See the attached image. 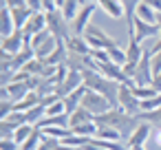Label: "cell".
<instances>
[{
  "mask_svg": "<svg viewBox=\"0 0 161 150\" xmlns=\"http://www.w3.org/2000/svg\"><path fill=\"white\" fill-rule=\"evenodd\" d=\"M157 27H159V33H161V14H157ZM161 38V36H159Z\"/></svg>",
  "mask_w": 161,
  "mask_h": 150,
  "instance_id": "681fc988",
  "label": "cell"
},
{
  "mask_svg": "<svg viewBox=\"0 0 161 150\" xmlns=\"http://www.w3.org/2000/svg\"><path fill=\"white\" fill-rule=\"evenodd\" d=\"M33 130H36V126H31V124H25V126H20V128L16 130L14 139H16V141H18L20 146H22V143H25V141H27V139L31 137V132H33Z\"/></svg>",
  "mask_w": 161,
  "mask_h": 150,
  "instance_id": "d6a6232c",
  "label": "cell"
},
{
  "mask_svg": "<svg viewBox=\"0 0 161 150\" xmlns=\"http://www.w3.org/2000/svg\"><path fill=\"white\" fill-rule=\"evenodd\" d=\"M84 38H86V42H88V47L93 49V51H108V49H113V47H117V40H113L108 33H104L97 25H88L86 27V31H84Z\"/></svg>",
  "mask_w": 161,
  "mask_h": 150,
  "instance_id": "6da1fadb",
  "label": "cell"
},
{
  "mask_svg": "<svg viewBox=\"0 0 161 150\" xmlns=\"http://www.w3.org/2000/svg\"><path fill=\"white\" fill-rule=\"evenodd\" d=\"M97 139H108V141H124L121 139V135H119V130H115V128H108V126H97V135H95Z\"/></svg>",
  "mask_w": 161,
  "mask_h": 150,
  "instance_id": "f546056e",
  "label": "cell"
},
{
  "mask_svg": "<svg viewBox=\"0 0 161 150\" xmlns=\"http://www.w3.org/2000/svg\"><path fill=\"white\" fill-rule=\"evenodd\" d=\"M58 42H60V40H58L55 36L47 38V40H44V42H42V44H40L38 49H36V58H40V60L49 58V55H51V53H53V51L58 49Z\"/></svg>",
  "mask_w": 161,
  "mask_h": 150,
  "instance_id": "ffe728a7",
  "label": "cell"
},
{
  "mask_svg": "<svg viewBox=\"0 0 161 150\" xmlns=\"http://www.w3.org/2000/svg\"><path fill=\"white\" fill-rule=\"evenodd\" d=\"M42 3V11L49 14V11H55V0H40Z\"/></svg>",
  "mask_w": 161,
  "mask_h": 150,
  "instance_id": "60d3db41",
  "label": "cell"
},
{
  "mask_svg": "<svg viewBox=\"0 0 161 150\" xmlns=\"http://www.w3.org/2000/svg\"><path fill=\"white\" fill-rule=\"evenodd\" d=\"M152 86H154V88L161 93V73H157V75L152 77Z\"/></svg>",
  "mask_w": 161,
  "mask_h": 150,
  "instance_id": "ee69618b",
  "label": "cell"
},
{
  "mask_svg": "<svg viewBox=\"0 0 161 150\" xmlns=\"http://www.w3.org/2000/svg\"><path fill=\"white\" fill-rule=\"evenodd\" d=\"M128 150H146V146H130Z\"/></svg>",
  "mask_w": 161,
  "mask_h": 150,
  "instance_id": "f907efd6",
  "label": "cell"
},
{
  "mask_svg": "<svg viewBox=\"0 0 161 150\" xmlns=\"http://www.w3.org/2000/svg\"><path fill=\"white\" fill-rule=\"evenodd\" d=\"M80 86H84V75H82L80 71H69L66 80H64V82H62V86L58 88V95H60V97H66L69 93L77 91Z\"/></svg>",
  "mask_w": 161,
  "mask_h": 150,
  "instance_id": "9c48e42d",
  "label": "cell"
},
{
  "mask_svg": "<svg viewBox=\"0 0 161 150\" xmlns=\"http://www.w3.org/2000/svg\"><path fill=\"white\" fill-rule=\"evenodd\" d=\"M44 66H47V64H44L40 58H31V60L25 64V69H22V71H27L29 75H38V77H42V73H44Z\"/></svg>",
  "mask_w": 161,
  "mask_h": 150,
  "instance_id": "4316f807",
  "label": "cell"
},
{
  "mask_svg": "<svg viewBox=\"0 0 161 150\" xmlns=\"http://www.w3.org/2000/svg\"><path fill=\"white\" fill-rule=\"evenodd\" d=\"M108 55H110V62L117 64V66H124V64L128 62V58H126V49H119V44L113 47V49H108Z\"/></svg>",
  "mask_w": 161,
  "mask_h": 150,
  "instance_id": "1f68e13d",
  "label": "cell"
},
{
  "mask_svg": "<svg viewBox=\"0 0 161 150\" xmlns=\"http://www.w3.org/2000/svg\"><path fill=\"white\" fill-rule=\"evenodd\" d=\"M55 150H82V148H77V146H64V143H60Z\"/></svg>",
  "mask_w": 161,
  "mask_h": 150,
  "instance_id": "bcb514c9",
  "label": "cell"
},
{
  "mask_svg": "<svg viewBox=\"0 0 161 150\" xmlns=\"http://www.w3.org/2000/svg\"><path fill=\"white\" fill-rule=\"evenodd\" d=\"M0 150H20V143L16 139H0Z\"/></svg>",
  "mask_w": 161,
  "mask_h": 150,
  "instance_id": "74e56055",
  "label": "cell"
},
{
  "mask_svg": "<svg viewBox=\"0 0 161 150\" xmlns=\"http://www.w3.org/2000/svg\"><path fill=\"white\" fill-rule=\"evenodd\" d=\"M14 110H16V102H11V99H3V104H0V119L7 117V115H11Z\"/></svg>",
  "mask_w": 161,
  "mask_h": 150,
  "instance_id": "8d00e7d4",
  "label": "cell"
},
{
  "mask_svg": "<svg viewBox=\"0 0 161 150\" xmlns=\"http://www.w3.org/2000/svg\"><path fill=\"white\" fill-rule=\"evenodd\" d=\"M84 93H86V84H84V86H80L77 91H73V93H69L66 97H62V99H64V104H66V113H73V110H77V108L82 106V99H84Z\"/></svg>",
  "mask_w": 161,
  "mask_h": 150,
  "instance_id": "2e32d148",
  "label": "cell"
},
{
  "mask_svg": "<svg viewBox=\"0 0 161 150\" xmlns=\"http://www.w3.org/2000/svg\"><path fill=\"white\" fill-rule=\"evenodd\" d=\"M82 150H104V148H99V146L91 143V139H88V143H86V146H82Z\"/></svg>",
  "mask_w": 161,
  "mask_h": 150,
  "instance_id": "f6af8a7d",
  "label": "cell"
},
{
  "mask_svg": "<svg viewBox=\"0 0 161 150\" xmlns=\"http://www.w3.org/2000/svg\"><path fill=\"white\" fill-rule=\"evenodd\" d=\"M0 20H3V25H0V36L3 38H9L16 29V22H14V16H11V9L3 5V11H0Z\"/></svg>",
  "mask_w": 161,
  "mask_h": 150,
  "instance_id": "5bb4252c",
  "label": "cell"
},
{
  "mask_svg": "<svg viewBox=\"0 0 161 150\" xmlns=\"http://www.w3.org/2000/svg\"><path fill=\"white\" fill-rule=\"evenodd\" d=\"M128 33H130V38L137 40L139 44H141L143 40H148V38H159V36H161L157 25L143 22V20H139V18H135V20L128 25Z\"/></svg>",
  "mask_w": 161,
  "mask_h": 150,
  "instance_id": "277c9868",
  "label": "cell"
},
{
  "mask_svg": "<svg viewBox=\"0 0 161 150\" xmlns=\"http://www.w3.org/2000/svg\"><path fill=\"white\" fill-rule=\"evenodd\" d=\"M150 64H152V75L161 73V51H159V53H152V58H150Z\"/></svg>",
  "mask_w": 161,
  "mask_h": 150,
  "instance_id": "f35d334b",
  "label": "cell"
},
{
  "mask_svg": "<svg viewBox=\"0 0 161 150\" xmlns=\"http://www.w3.org/2000/svg\"><path fill=\"white\" fill-rule=\"evenodd\" d=\"M82 106H84L88 113H93L95 117H97V115H104L106 110H110V108H113V106H110V102H108L102 93L91 91V88H86L84 99H82Z\"/></svg>",
  "mask_w": 161,
  "mask_h": 150,
  "instance_id": "3957f363",
  "label": "cell"
},
{
  "mask_svg": "<svg viewBox=\"0 0 161 150\" xmlns=\"http://www.w3.org/2000/svg\"><path fill=\"white\" fill-rule=\"evenodd\" d=\"M36 11L31 9V7H20V9H11V16H14V22H16V29H25V25L31 20V16H33Z\"/></svg>",
  "mask_w": 161,
  "mask_h": 150,
  "instance_id": "ac0fdd59",
  "label": "cell"
},
{
  "mask_svg": "<svg viewBox=\"0 0 161 150\" xmlns=\"http://www.w3.org/2000/svg\"><path fill=\"white\" fill-rule=\"evenodd\" d=\"M141 5V0H121V7H124V14H126V25H130L132 20H135V11H137V7Z\"/></svg>",
  "mask_w": 161,
  "mask_h": 150,
  "instance_id": "83f0119b",
  "label": "cell"
},
{
  "mask_svg": "<svg viewBox=\"0 0 161 150\" xmlns=\"http://www.w3.org/2000/svg\"><path fill=\"white\" fill-rule=\"evenodd\" d=\"M27 5H29L33 11H42V3H40V0H27Z\"/></svg>",
  "mask_w": 161,
  "mask_h": 150,
  "instance_id": "7bdbcfd3",
  "label": "cell"
},
{
  "mask_svg": "<svg viewBox=\"0 0 161 150\" xmlns=\"http://www.w3.org/2000/svg\"><path fill=\"white\" fill-rule=\"evenodd\" d=\"M143 53H146V49H143L137 40H132V38H130V40H128V47H126V58H128V62H126V64H135V66H137V64L141 62Z\"/></svg>",
  "mask_w": 161,
  "mask_h": 150,
  "instance_id": "9a60e30c",
  "label": "cell"
},
{
  "mask_svg": "<svg viewBox=\"0 0 161 150\" xmlns=\"http://www.w3.org/2000/svg\"><path fill=\"white\" fill-rule=\"evenodd\" d=\"M159 106H161V95H157V97H150V99H141V113L157 110Z\"/></svg>",
  "mask_w": 161,
  "mask_h": 150,
  "instance_id": "e575fe53",
  "label": "cell"
},
{
  "mask_svg": "<svg viewBox=\"0 0 161 150\" xmlns=\"http://www.w3.org/2000/svg\"><path fill=\"white\" fill-rule=\"evenodd\" d=\"M97 9H99L97 5H84V7L80 9V14H77V16L73 18V22H71V29H73L75 36H84L86 27L91 25V18H93V14H95Z\"/></svg>",
  "mask_w": 161,
  "mask_h": 150,
  "instance_id": "8992f818",
  "label": "cell"
},
{
  "mask_svg": "<svg viewBox=\"0 0 161 150\" xmlns=\"http://www.w3.org/2000/svg\"><path fill=\"white\" fill-rule=\"evenodd\" d=\"M47 126H62V128H71V126H69V113L53 115V117H44V119L40 121V128H47Z\"/></svg>",
  "mask_w": 161,
  "mask_h": 150,
  "instance_id": "603a6c76",
  "label": "cell"
},
{
  "mask_svg": "<svg viewBox=\"0 0 161 150\" xmlns=\"http://www.w3.org/2000/svg\"><path fill=\"white\" fill-rule=\"evenodd\" d=\"M25 47H27V38H25V33H22L20 29L14 31L9 38H3V44H0V49H3L5 53H11V55L20 53Z\"/></svg>",
  "mask_w": 161,
  "mask_h": 150,
  "instance_id": "52a82bcc",
  "label": "cell"
},
{
  "mask_svg": "<svg viewBox=\"0 0 161 150\" xmlns=\"http://www.w3.org/2000/svg\"><path fill=\"white\" fill-rule=\"evenodd\" d=\"M150 132H152V126H150L148 121H141V124L135 128V132L128 137L126 146H128V148H130V146H146V139L150 137Z\"/></svg>",
  "mask_w": 161,
  "mask_h": 150,
  "instance_id": "8fae6325",
  "label": "cell"
},
{
  "mask_svg": "<svg viewBox=\"0 0 161 150\" xmlns=\"http://www.w3.org/2000/svg\"><path fill=\"white\" fill-rule=\"evenodd\" d=\"M82 5H97V0H82Z\"/></svg>",
  "mask_w": 161,
  "mask_h": 150,
  "instance_id": "816d5d0a",
  "label": "cell"
},
{
  "mask_svg": "<svg viewBox=\"0 0 161 150\" xmlns=\"http://www.w3.org/2000/svg\"><path fill=\"white\" fill-rule=\"evenodd\" d=\"M62 113H66V104H64V99H58V102H53L51 106H47V117L62 115Z\"/></svg>",
  "mask_w": 161,
  "mask_h": 150,
  "instance_id": "d590c367",
  "label": "cell"
},
{
  "mask_svg": "<svg viewBox=\"0 0 161 150\" xmlns=\"http://www.w3.org/2000/svg\"><path fill=\"white\" fill-rule=\"evenodd\" d=\"M51 36H53V33H51V29L47 27V29H42L40 33H36V36H33V38L29 40V47H31V49L36 51V49H38V47H40V44H42V42H44L47 38H51Z\"/></svg>",
  "mask_w": 161,
  "mask_h": 150,
  "instance_id": "836d02e7",
  "label": "cell"
},
{
  "mask_svg": "<svg viewBox=\"0 0 161 150\" xmlns=\"http://www.w3.org/2000/svg\"><path fill=\"white\" fill-rule=\"evenodd\" d=\"M117 104L128 115H141V99L132 93V88L128 84H121L119 86V99H117Z\"/></svg>",
  "mask_w": 161,
  "mask_h": 150,
  "instance_id": "5b68a950",
  "label": "cell"
},
{
  "mask_svg": "<svg viewBox=\"0 0 161 150\" xmlns=\"http://www.w3.org/2000/svg\"><path fill=\"white\" fill-rule=\"evenodd\" d=\"M3 5L9 9H20V7H29L27 0H3Z\"/></svg>",
  "mask_w": 161,
  "mask_h": 150,
  "instance_id": "ab89813d",
  "label": "cell"
},
{
  "mask_svg": "<svg viewBox=\"0 0 161 150\" xmlns=\"http://www.w3.org/2000/svg\"><path fill=\"white\" fill-rule=\"evenodd\" d=\"M64 44H66V49H69V53H77V55H91L93 53V49L88 47V42H86V38L84 36H69L66 40H64Z\"/></svg>",
  "mask_w": 161,
  "mask_h": 150,
  "instance_id": "30bf717a",
  "label": "cell"
},
{
  "mask_svg": "<svg viewBox=\"0 0 161 150\" xmlns=\"http://www.w3.org/2000/svg\"><path fill=\"white\" fill-rule=\"evenodd\" d=\"M97 7H99L106 16H110V18H115V20L126 18L124 7H121V0H97Z\"/></svg>",
  "mask_w": 161,
  "mask_h": 150,
  "instance_id": "7c38bea8",
  "label": "cell"
},
{
  "mask_svg": "<svg viewBox=\"0 0 161 150\" xmlns=\"http://www.w3.org/2000/svg\"><path fill=\"white\" fill-rule=\"evenodd\" d=\"M42 132L47 137H53V139H60V141H64L69 135H73L71 128H62V126H47V128H42Z\"/></svg>",
  "mask_w": 161,
  "mask_h": 150,
  "instance_id": "484cf974",
  "label": "cell"
},
{
  "mask_svg": "<svg viewBox=\"0 0 161 150\" xmlns=\"http://www.w3.org/2000/svg\"><path fill=\"white\" fill-rule=\"evenodd\" d=\"M141 121H148L152 128H161V106L157 110H150V113H141L139 115Z\"/></svg>",
  "mask_w": 161,
  "mask_h": 150,
  "instance_id": "4dcf8cb0",
  "label": "cell"
},
{
  "mask_svg": "<svg viewBox=\"0 0 161 150\" xmlns=\"http://www.w3.org/2000/svg\"><path fill=\"white\" fill-rule=\"evenodd\" d=\"M132 88V93L139 97V99H150V97H157V95H161L154 86H137V84H132L130 86Z\"/></svg>",
  "mask_w": 161,
  "mask_h": 150,
  "instance_id": "f1b7e54d",
  "label": "cell"
},
{
  "mask_svg": "<svg viewBox=\"0 0 161 150\" xmlns=\"http://www.w3.org/2000/svg\"><path fill=\"white\" fill-rule=\"evenodd\" d=\"M154 143L161 148V128H157V132H154Z\"/></svg>",
  "mask_w": 161,
  "mask_h": 150,
  "instance_id": "7dc6e473",
  "label": "cell"
},
{
  "mask_svg": "<svg viewBox=\"0 0 161 150\" xmlns=\"http://www.w3.org/2000/svg\"><path fill=\"white\" fill-rule=\"evenodd\" d=\"M84 5H82V0H66V3H64V7L60 9L64 16H66V20L69 22H73V18L80 14V9H82Z\"/></svg>",
  "mask_w": 161,
  "mask_h": 150,
  "instance_id": "d4e9b609",
  "label": "cell"
},
{
  "mask_svg": "<svg viewBox=\"0 0 161 150\" xmlns=\"http://www.w3.org/2000/svg\"><path fill=\"white\" fill-rule=\"evenodd\" d=\"M97 71H99L104 77H108V80H115V82H119V84H126L124 69L117 66V64H113V62H108V64H97Z\"/></svg>",
  "mask_w": 161,
  "mask_h": 150,
  "instance_id": "4fadbf2b",
  "label": "cell"
},
{
  "mask_svg": "<svg viewBox=\"0 0 161 150\" xmlns=\"http://www.w3.org/2000/svg\"><path fill=\"white\" fill-rule=\"evenodd\" d=\"M47 27L51 29V33L58 38V40H66L69 36H73V29H71V22L66 20V16L55 9V11H49L47 14Z\"/></svg>",
  "mask_w": 161,
  "mask_h": 150,
  "instance_id": "7a4b0ae2",
  "label": "cell"
},
{
  "mask_svg": "<svg viewBox=\"0 0 161 150\" xmlns=\"http://www.w3.org/2000/svg\"><path fill=\"white\" fill-rule=\"evenodd\" d=\"M143 3H146V5H150L157 14H161V0H143Z\"/></svg>",
  "mask_w": 161,
  "mask_h": 150,
  "instance_id": "b9f144b4",
  "label": "cell"
},
{
  "mask_svg": "<svg viewBox=\"0 0 161 150\" xmlns=\"http://www.w3.org/2000/svg\"><path fill=\"white\" fill-rule=\"evenodd\" d=\"M93 119H95V115L88 113L84 106H80L77 110L69 113V126H71V128H75V126H80V124H86V121H93Z\"/></svg>",
  "mask_w": 161,
  "mask_h": 150,
  "instance_id": "e0dca14e",
  "label": "cell"
},
{
  "mask_svg": "<svg viewBox=\"0 0 161 150\" xmlns=\"http://www.w3.org/2000/svg\"><path fill=\"white\" fill-rule=\"evenodd\" d=\"M25 115H27V124H31V126H40V121L47 117V108H44L42 104H38V106L25 110Z\"/></svg>",
  "mask_w": 161,
  "mask_h": 150,
  "instance_id": "44dd1931",
  "label": "cell"
},
{
  "mask_svg": "<svg viewBox=\"0 0 161 150\" xmlns=\"http://www.w3.org/2000/svg\"><path fill=\"white\" fill-rule=\"evenodd\" d=\"M42 137H44V135H42V128H40V126H36V130H33V132H31V137L20 146V150H38V148H40V143H42Z\"/></svg>",
  "mask_w": 161,
  "mask_h": 150,
  "instance_id": "cb8c5ba5",
  "label": "cell"
},
{
  "mask_svg": "<svg viewBox=\"0 0 161 150\" xmlns=\"http://www.w3.org/2000/svg\"><path fill=\"white\" fill-rule=\"evenodd\" d=\"M38 104H40V95L36 91H29L20 102H16V110H29V108H33Z\"/></svg>",
  "mask_w": 161,
  "mask_h": 150,
  "instance_id": "7402d4cb",
  "label": "cell"
},
{
  "mask_svg": "<svg viewBox=\"0 0 161 150\" xmlns=\"http://www.w3.org/2000/svg\"><path fill=\"white\" fill-rule=\"evenodd\" d=\"M42 29H47V14L44 11H36L33 16H31V20L25 25V29H22V33H25V38H27V47H29V40L36 36V33H40Z\"/></svg>",
  "mask_w": 161,
  "mask_h": 150,
  "instance_id": "ba28073f",
  "label": "cell"
},
{
  "mask_svg": "<svg viewBox=\"0 0 161 150\" xmlns=\"http://www.w3.org/2000/svg\"><path fill=\"white\" fill-rule=\"evenodd\" d=\"M64 3H66V0H55V9H62V7H64Z\"/></svg>",
  "mask_w": 161,
  "mask_h": 150,
  "instance_id": "c3c4849f",
  "label": "cell"
},
{
  "mask_svg": "<svg viewBox=\"0 0 161 150\" xmlns=\"http://www.w3.org/2000/svg\"><path fill=\"white\" fill-rule=\"evenodd\" d=\"M135 18H139V20H143V22H150V25H157V11H154L150 5H146L143 0H141V5H139L137 11H135Z\"/></svg>",
  "mask_w": 161,
  "mask_h": 150,
  "instance_id": "d6986e66",
  "label": "cell"
}]
</instances>
